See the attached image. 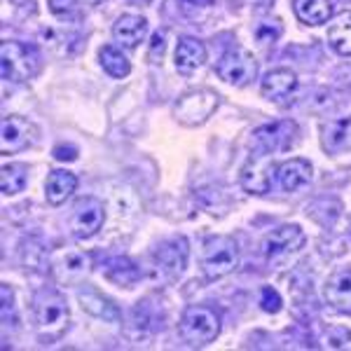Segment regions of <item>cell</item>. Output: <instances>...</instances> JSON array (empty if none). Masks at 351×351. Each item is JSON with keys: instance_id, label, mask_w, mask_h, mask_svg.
Listing matches in <instances>:
<instances>
[{"instance_id": "obj_1", "label": "cell", "mask_w": 351, "mask_h": 351, "mask_svg": "<svg viewBox=\"0 0 351 351\" xmlns=\"http://www.w3.org/2000/svg\"><path fill=\"white\" fill-rule=\"evenodd\" d=\"M33 311H36V326L43 339L54 342L66 332L68 328V302L56 288H40L33 298Z\"/></svg>"}, {"instance_id": "obj_2", "label": "cell", "mask_w": 351, "mask_h": 351, "mask_svg": "<svg viewBox=\"0 0 351 351\" xmlns=\"http://www.w3.org/2000/svg\"><path fill=\"white\" fill-rule=\"evenodd\" d=\"M43 68V54L36 45L8 40L0 47V71L3 80L10 82H26L36 77Z\"/></svg>"}, {"instance_id": "obj_3", "label": "cell", "mask_w": 351, "mask_h": 351, "mask_svg": "<svg viewBox=\"0 0 351 351\" xmlns=\"http://www.w3.org/2000/svg\"><path fill=\"white\" fill-rule=\"evenodd\" d=\"M178 332L190 347H206L220 335V316L206 304H192L183 311Z\"/></svg>"}, {"instance_id": "obj_4", "label": "cell", "mask_w": 351, "mask_h": 351, "mask_svg": "<svg viewBox=\"0 0 351 351\" xmlns=\"http://www.w3.org/2000/svg\"><path fill=\"white\" fill-rule=\"evenodd\" d=\"M237 265H239V246H237V241L232 237L218 234L204 243L202 269L206 274V279H223V276H228L230 271L237 269Z\"/></svg>"}, {"instance_id": "obj_5", "label": "cell", "mask_w": 351, "mask_h": 351, "mask_svg": "<svg viewBox=\"0 0 351 351\" xmlns=\"http://www.w3.org/2000/svg\"><path fill=\"white\" fill-rule=\"evenodd\" d=\"M216 108H218L216 92H211V89H192V92H185L176 101L173 115L185 127H199V124H204L216 112Z\"/></svg>"}, {"instance_id": "obj_6", "label": "cell", "mask_w": 351, "mask_h": 351, "mask_svg": "<svg viewBox=\"0 0 351 351\" xmlns=\"http://www.w3.org/2000/svg\"><path fill=\"white\" fill-rule=\"evenodd\" d=\"M106 206L96 197H82L75 202L68 216V230L75 239H92V237L104 228Z\"/></svg>"}, {"instance_id": "obj_7", "label": "cell", "mask_w": 351, "mask_h": 351, "mask_svg": "<svg viewBox=\"0 0 351 351\" xmlns=\"http://www.w3.org/2000/svg\"><path fill=\"white\" fill-rule=\"evenodd\" d=\"M216 73L220 80L234 87H246L258 77V61L253 59V54H248L246 49H228L220 56Z\"/></svg>"}, {"instance_id": "obj_8", "label": "cell", "mask_w": 351, "mask_h": 351, "mask_svg": "<svg viewBox=\"0 0 351 351\" xmlns=\"http://www.w3.org/2000/svg\"><path fill=\"white\" fill-rule=\"evenodd\" d=\"M304 241H307V237H304L300 225H281V228H276L265 237L263 253L269 265H276L288 256H293V253H298L304 246Z\"/></svg>"}, {"instance_id": "obj_9", "label": "cell", "mask_w": 351, "mask_h": 351, "mask_svg": "<svg viewBox=\"0 0 351 351\" xmlns=\"http://www.w3.org/2000/svg\"><path fill=\"white\" fill-rule=\"evenodd\" d=\"M274 152L260 150L253 152L251 160L243 164L241 169V188L251 195H267L271 188V178H274Z\"/></svg>"}, {"instance_id": "obj_10", "label": "cell", "mask_w": 351, "mask_h": 351, "mask_svg": "<svg viewBox=\"0 0 351 351\" xmlns=\"http://www.w3.org/2000/svg\"><path fill=\"white\" fill-rule=\"evenodd\" d=\"M92 267V258L84 251H75V248H66V251L52 253L49 260V271L59 284H77L89 274Z\"/></svg>"}, {"instance_id": "obj_11", "label": "cell", "mask_w": 351, "mask_h": 351, "mask_svg": "<svg viewBox=\"0 0 351 351\" xmlns=\"http://www.w3.org/2000/svg\"><path fill=\"white\" fill-rule=\"evenodd\" d=\"M298 136V124L293 120H281V122H271L263 124L253 132V143L260 150H269V152H279L286 150L295 143Z\"/></svg>"}, {"instance_id": "obj_12", "label": "cell", "mask_w": 351, "mask_h": 351, "mask_svg": "<svg viewBox=\"0 0 351 351\" xmlns=\"http://www.w3.org/2000/svg\"><path fill=\"white\" fill-rule=\"evenodd\" d=\"M36 127L19 115H5L3 117V132H0V150L3 155L26 150L36 141Z\"/></svg>"}, {"instance_id": "obj_13", "label": "cell", "mask_w": 351, "mask_h": 351, "mask_svg": "<svg viewBox=\"0 0 351 351\" xmlns=\"http://www.w3.org/2000/svg\"><path fill=\"white\" fill-rule=\"evenodd\" d=\"M188 256H190V246L185 237H171L164 243H160L155 253V260L160 263V267L167 271L169 276H178L183 274L185 265H188Z\"/></svg>"}, {"instance_id": "obj_14", "label": "cell", "mask_w": 351, "mask_h": 351, "mask_svg": "<svg viewBox=\"0 0 351 351\" xmlns=\"http://www.w3.org/2000/svg\"><path fill=\"white\" fill-rule=\"evenodd\" d=\"M326 302L339 314L351 316V267L337 269L335 274L328 276L324 286Z\"/></svg>"}, {"instance_id": "obj_15", "label": "cell", "mask_w": 351, "mask_h": 351, "mask_svg": "<svg viewBox=\"0 0 351 351\" xmlns=\"http://www.w3.org/2000/svg\"><path fill=\"white\" fill-rule=\"evenodd\" d=\"M321 145L330 155L351 150V115L342 120H330L321 127Z\"/></svg>"}, {"instance_id": "obj_16", "label": "cell", "mask_w": 351, "mask_h": 351, "mask_svg": "<svg viewBox=\"0 0 351 351\" xmlns=\"http://www.w3.org/2000/svg\"><path fill=\"white\" fill-rule=\"evenodd\" d=\"M112 36L117 43H122L124 47L136 49L148 36V21L138 14H122L112 26Z\"/></svg>"}, {"instance_id": "obj_17", "label": "cell", "mask_w": 351, "mask_h": 351, "mask_svg": "<svg viewBox=\"0 0 351 351\" xmlns=\"http://www.w3.org/2000/svg\"><path fill=\"white\" fill-rule=\"evenodd\" d=\"M204 61H206V47H204V43L190 36L180 38L178 47H176V68H178V73L190 75V73H195L197 68L204 66Z\"/></svg>"}, {"instance_id": "obj_18", "label": "cell", "mask_w": 351, "mask_h": 351, "mask_svg": "<svg viewBox=\"0 0 351 351\" xmlns=\"http://www.w3.org/2000/svg\"><path fill=\"white\" fill-rule=\"evenodd\" d=\"M295 87H298V75L291 68H274V71H269L267 75L263 77V82H260V92L271 101L286 99Z\"/></svg>"}, {"instance_id": "obj_19", "label": "cell", "mask_w": 351, "mask_h": 351, "mask_svg": "<svg viewBox=\"0 0 351 351\" xmlns=\"http://www.w3.org/2000/svg\"><path fill=\"white\" fill-rule=\"evenodd\" d=\"M75 188H77L75 173L66 171V169H54L47 176V183H45V197H47V202L52 206H59V204H64L75 192Z\"/></svg>"}, {"instance_id": "obj_20", "label": "cell", "mask_w": 351, "mask_h": 351, "mask_svg": "<svg viewBox=\"0 0 351 351\" xmlns=\"http://www.w3.org/2000/svg\"><path fill=\"white\" fill-rule=\"evenodd\" d=\"M276 176H279L281 188H284L286 192H295L300 188H304V185L311 180V164L307 160H300V157H295V160H288V162L281 164Z\"/></svg>"}, {"instance_id": "obj_21", "label": "cell", "mask_w": 351, "mask_h": 351, "mask_svg": "<svg viewBox=\"0 0 351 351\" xmlns=\"http://www.w3.org/2000/svg\"><path fill=\"white\" fill-rule=\"evenodd\" d=\"M77 300H80L82 309L87 311V314L96 316V319L120 321V309H117L108 298H104L101 293L92 291V288H84V291L77 293Z\"/></svg>"}, {"instance_id": "obj_22", "label": "cell", "mask_w": 351, "mask_h": 351, "mask_svg": "<svg viewBox=\"0 0 351 351\" xmlns=\"http://www.w3.org/2000/svg\"><path fill=\"white\" fill-rule=\"evenodd\" d=\"M293 10L298 19L309 26L326 24L332 14L330 0H293Z\"/></svg>"}, {"instance_id": "obj_23", "label": "cell", "mask_w": 351, "mask_h": 351, "mask_svg": "<svg viewBox=\"0 0 351 351\" xmlns=\"http://www.w3.org/2000/svg\"><path fill=\"white\" fill-rule=\"evenodd\" d=\"M328 45H330L337 54L351 56V12L337 14L335 19L328 24Z\"/></svg>"}, {"instance_id": "obj_24", "label": "cell", "mask_w": 351, "mask_h": 351, "mask_svg": "<svg viewBox=\"0 0 351 351\" xmlns=\"http://www.w3.org/2000/svg\"><path fill=\"white\" fill-rule=\"evenodd\" d=\"M104 274L117 286H134L141 279V269L129 258H110L104 265Z\"/></svg>"}, {"instance_id": "obj_25", "label": "cell", "mask_w": 351, "mask_h": 351, "mask_svg": "<svg viewBox=\"0 0 351 351\" xmlns=\"http://www.w3.org/2000/svg\"><path fill=\"white\" fill-rule=\"evenodd\" d=\"M26 180H28V169L24 164H5L0 169V190L3 195H16L26 188Z\"/></svg>"}, {"instance_id": "obj_26", "label": "cell", "mask_w": 351, "mask_h": 351, "mask_svg": "<svg viewBox=\"0 0 351 351\" xmlns=\"http://www.w3.org/2000/svg\"><path fill=\"white\" fill-rule=\"evenodd\" d=\"M99 59H101L104 71L112 77H127L129 73H132V64H129V59L115 47H104L99 54Z\"/></svg>"}, {"instance_id": "obj_27", "label": "cell", "mask_w": 351, "mask_h": 351, "mask_svg": "<svg viewBox=\"0 0 351 351\" xmlns=\"http://www.w3.org/2000/svg\"><path fill=\"white\" fill-rule=\"evenodd\" d=\"M281 33H284V26H281L279 19H265V21H260V24L256 26L253 36H256V40L260 45H269V43L279 40Z\"/></svg>"}, {"instance_id": "obj_28", "label": "cell", "mask_w": 351, "mask_h": 351, "mask_svg": "<svg viewBox=\"0 0 351 351\" xmlns=\"http://www.w3.org/2000/svg\"><path fill=\"white\" fill-rule=\"evenodd\" d=\"M281 295L274 291L271 286H265L263 291H260V307H263L267 314H276V311L281 309Z\"/></svg>"}, {"instance_id": "obj_29", "label": "cell", "mask_w": 351, "mask_h": 351, "mask_svg": "<svg viewBox=\"0 0 351 351\" xmlns=\"http://www.w3.org/2000/svg\"><path fill=\"white\" fill-rule=\"evenodd\" d=\"M326 339H328V347L330 349H342V347H347L349 344V339H351V332L347 330V328H330V330L326 332Z\"/></svg>"}, {"instance_id": "obj_30", "label": "cell", "mask_w": 351, "mask_h": 351, "mask_svg": "<svg viewBox=\"0 0 351 351\" xmlns=\"http://www.w3.org/2000/svg\"><path fill=\"white\" fill-rule=\"evenodd\" d=\"M164 49H167V33H164V31H157L155 36H152L150 52H148L152 64H160L162 56H164Z\"/></svg>"}, {"instance_id": "obj_31", "label": "cell", "mask_w": 351, "mask_h": 351, "mask_svg": "<svg viewBox=\"0 0 351 351\" xmlns=\"http://www.w3.org/2000/svg\"><path fill=\"white\" fill-rule=\"evenodd\" d=\"M52 155H54V160H59V162H75L80 152H77L75 145H56Z\"/></svg>"}, {"instance_id": "obj_32", "label": "cell", "mask_w": 351, "mask_h": 351, "mask_svg": "<svg viewBox=\"0 0 351 351\" xmlns=\"http://www.w3.org/2000/svg\"><path fill=\"white\" fill-rule=\"evenodd\" d=\"M176 3H178V8L183 10V12H195V10L208 8L213 0H176Z\"/></svg>"}, {"instance_id": "obj_33", "label": "cell", "mask_w": 351, "mask_h": 351, "mask_svg": "<svg viewBox=\"0 0 351 351\" xmlns=\"http://www.w3.org/2000/svg\"><path fill=\"white\" fill-rule=\"evenodd\" d=\"M129 3H134V5H150L152 0H129Z\"/></svg>"}, {"instance_id": "obj_34", "label": "cell", "mask_w": 351, "mask_h": 351, "mask_svg": "<svg viewBox=\"0 0 351 351\" xmlns=\"http://www.w3.org/2000/svg\"><path fill=\"white\" fill-rule=\"evenodd\" d=\"M82 3H89V5H99V3H104V0H82Z\"/></svg>"}]
</instances>
